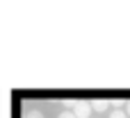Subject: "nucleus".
Wrapping results in <instances>:
<instances>
[{
    "mask_svg": "<svg viewBox=\"0 0 130 118\" xmlns=\"http://www.w3.org/2000/svg\"><path fill=\"white\" fill-rule=\"evenodd\" d=\"M110 118H128V114H126L123 109H114V111L110 114Z\"/></svg>",
    "mask_w": 130,
    "mask_h": 118,
    "instance_id": "nucleus-3",
    "label": "nucleus"
},
{
    "mask_svg": "<svg viewBox=\"0 0 130 118\" xmlns=\"http://www.w3.org/2000/svg\"><path fill=\"white\" fill-rule=\"evenodd\" d=\"M107 105H110L107 100H94V102H91V109H94V111H105Z\"/></svg>",
    "mask_w": 130,
    "mask_h": 118,
    "instance_id": "nucleus-2",
    "label": "nucleus"
},
{
    "mask_svg": "<svg viewBox=\"0 0 130 118\" xmlns=\"http://www.w3.org/2000/svg\"><path fill=\"white\" fill-rule=\"evenodd\" d=\"M126 114L130 116V102H126Z\"/></svg>",
    "mask_w": 130,
    "mask_h": 118,
    "instance_id": "nucleus-6",
    "label": "nucleus"
},
{
    "mask_svg": "<svg viewBox=\"0 0 130 118\" xmlns=\"http://www.w3.org/2000/svg\"><path fill=\"white\" fill-rule=\"evenodd\" d=\"M94 109H91V102H75V107H73V114H75V118H89V114H91Z\"/></svg>",
    "mask_w": 130,
    "mask_h": 118,
    "instance_id": "nucleus-1",
    "label": "nucleus"
},
{
    "mask_svg": "<svg viewBox=\"0 0 130 118\" xmlns=\"http://www.w3.org/2000/svg\"><path fill=\"white\" fill-rule=\"evenodd\" d=\"M25 118H43V114L34 109V111H27V114H25Z\"/></svg>",
    "mask_w": 130,
    "mask_h": 118,
    "instance_id": "nucleus-4",
    "label": "nucleus"
},
{
    "mask_svg": "<svg viewBox=\"0 0 130 118\" xmlns=\"http://www.w3.org/2000/svg\"><path fill=\"white\" fill-rule=\"evenodd\" d=\"M57 118H75V114H73V111H62Z\"/></svg>",
    "mask_w": 130,
    "mask_h": 118,
    "instance_id": "nucleus-5",
    "label": "nucleus"
}]
</instances>
